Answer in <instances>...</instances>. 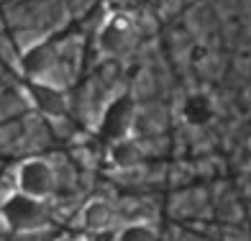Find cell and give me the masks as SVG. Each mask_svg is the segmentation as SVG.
<instances>
[{
  "label": "cell",
  "mask_w": 251,
  "mask_h": 241,
  "mask_svg": "<svg viewBox=\"0 0 251 241\" xmlns=\"http://www.w3.org/2000/svg\"><path fill=\"white\" fill-rule=\"evenodd\" d=\"M28 95H31V103L44 113V116L62 118L67 113V95H64V90L59 85L47 82V80H31L28 82Z\"/></svg>",
  "instance_id": "277c9868"
},
{
  "label": "cell",
  "mask_w": 251,
  "mask_h": 241,
  "mask_svg": "<svg viewBox=\"0 0 251 241\" xmlns=\"http://www.w3.org/2000/svg\"><path fill=\"white\" fill-rule=\"evenodd\" d=\"M56 67V52L51 44L39 41L28 47L21 56V70H24L31 80H49L51 70Z\"/></svg>",
  "instance_id": "5b68a950"
},
{
  "label": "cell",
  "mask_w": 251,
  "mask_h": 241,
  "mask_svg": "<svg viewBox=\"0 0 251 241\" xmlns=\"http://www.w3.org/2000/svg\"><path fill=\"white\" fill-rule=\"evenodd\" d=\"M79 221H82V226L87 228V231H108V228L116 223V211H113V205L108 200H90L85 203L82 213H79Z\"/></svg>",
  "instance_id": "52a82bcc"
},
{
  "label": "cell",
  "mask_w": 251,
  "mask_h": 241,
  "mask_svg": "<svg viewBox=\"0 0 251 241\" xmlns=\"http://www.w3.org/2000/svg\"><path fill=\"white\" fill-rule=\"evenodd\" d=\"M131 36H133V28L126 18H110L100 31V49L105 54H121L131 47Z\"/></svg>",
  "instance_id": "8992f818"
},
{
  "label": "cell",
  "mask_w": 251,
  "mask_h": 241,
  "mask_svg": "<svg viewBox=\"0 0 251 241\" xmlns=\"http://www.w3.org/2000/svg\"><path fill=\"white\" fill-rule=\"evenodd\" d=\"M0 218L3 223L16 234H31L47 226L49 221V211H47V200H36L28 198L24 192H10L0 205Z\"/></svg>",
  "instance_id": "6da1fadb"
},
{
  "label": "cell",
  "mask_w": 251,
  "mask_h": 241,
  "mask_svg": "<svg viewBox=\"0 0 251 241\" xmlns=\"http://www.w3.org/2000/svg\"><path fill=\"white\" fill-rule=\"evenodd\" d=\"M116 241H159V236L149 223L136 221V223H126L118 231Z\"/></svg>",
  "instance_id": "9c48e42d"
},
{
  "label": "cell",
  "mask_w": 251,
  "mask_h": 241,
  "mask_svg": "<svg viewBox=\"0 0 251 241\" xmlns=\"http://www.w3.org/2000/svg\"><path fill=\"white\" fill-rule=\"evenodd\" d=\"M110 162L118 169H133L141 162V146L136 139H121L116 144H110Z\"/></svg>",
  "instance_id": "ba28073f"
},
{
  "label": "cell",
  "mask_w": 251,
  "mask_h": 241,
  "mask_svg": "<svg viewBox=\"0 0 251 241\" xmlns=\"http://www.w3.org/2000/svg\"><path fill=\"white\" fill-rule=\"evenodd\" d=\"M133 123H136V103L128 95L116 98L100 118V136L105 141L116 144L121 139H128L133 131Z\"/></svg>",
  "instance_id": "3957f363"
},
{
  "label": "cell",
  "mask_w": 251,
  "mask_h": 241,
  "mask_svg": "<svg viewBox=\"0 0 251 241\" xmlns=\"http://www.w3.org/2000/svg\"><path fill=\"white\" fill-rule=\"evenodd\" d=\"M56 169L51 162L47 159H24L16 169V187L18 192L28 195V198H36V200H47L54 195L56 190Z\"/></svg>",
  "instance_id": "7a4b0ae2"
}]
</instances>
